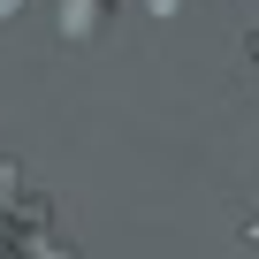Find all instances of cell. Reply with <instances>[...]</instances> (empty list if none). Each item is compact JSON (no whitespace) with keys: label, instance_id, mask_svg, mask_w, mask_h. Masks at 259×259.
Instances as JSON below:
<instances>
[{"label":"cell","instance_id":"2","mask_svg":"<svg viewBox=\"0 0 259 259\" xmlns=\"http://www.w3.org/2000/svg\"><path fill=\"white\" fill-rule=\"evenodd\" d=\"M0 16H16V0H0Z\"/></svg>","mask_w":259,"mask_h":259},{"label":"cell","instance_id":"1","mask_svg":"<svg viewBox=\"0 0 259 259\" xmlns=\"http://www.w3.org/2000/svg\"><path fill=\"white\" fill-rule=\"evenodd\" d=\"M107 16H114V0H61V31H69V46H84Z\"/></svg>","mask_w":259,"mask_h":259},{"label":"cell","instance_id":"3","mask_svg":"<svg viewBox=\"0 0 259 259\" xmlns=\"http://www.w3.org/2000/svg\"><path fill=\"white\" fill-rule=\"evenodd\" d=\"M251 236H259V229H251Z\"/></svg>","mask_w":259,"mask_h":259}]
</instances>
